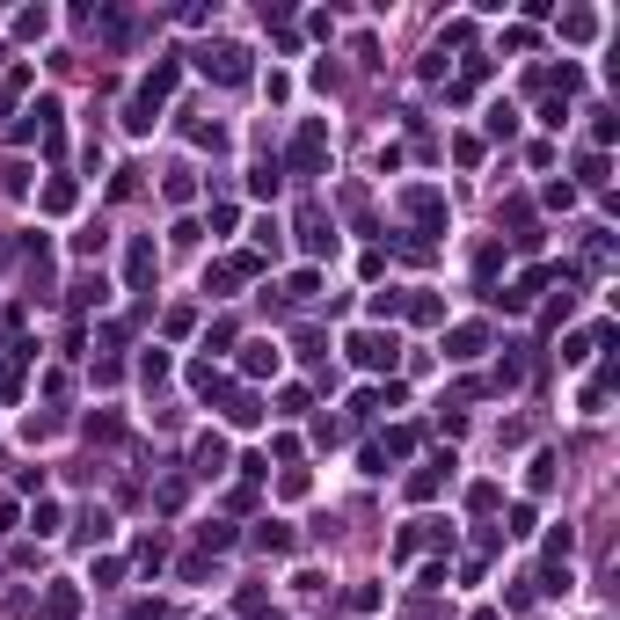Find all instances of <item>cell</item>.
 Instances as JSON below:
<instances>
[{"label": "cell", "mask_w": 620, "mask_h": 620, "mask_svg": "<svg viewBox=\"0 0 620 620\" xmlns=\"http://www.w3.org/2000/svg\"><path fill=\"white\" fill-rule=\"evenodd\" d=\"M277 168H285V176H321V168H328V125L321 118H300V132H293V146H285V161H277Z\"/></svg>", "instance_id": "cell-1"}, {"label": "cell", "mask_w": 620, "mask_h": 620, "mask_svg": "<svg viewBox=\"0 0 620 620\" xmlns=\"http://www.w3.org/2000/svg\"><path fill=\"white\" fill-rule=\"evenodd\" d=\"M249 59H256V51H249V44H234V37H219V44H205V51H197V66H205L219 88H249V81H256V66H249Z\"/></svg>", "instance_id": "cell-2"}, {"label": "cell", "mask_w": 620, "mask_h": 620, "mask_svg": "<svg viewBox=\"0 0 620 620\" xmlns=\"http://www.w3.org/2000/svg\"><path fill=\"white\" fill-rule=\"evenodd\" d=\"M344 351H351L358 372H394V365H402V344H394V328H387V336H380V328H351V344H344Z\"/></svg>", "instance_id": "cell-3"}, {"label": "cell", "mask_w": 620, "mask_h": 620, "mask_svg": "<svg viewBox=\"0 0 620 620\" xmlns=\"http://www.w3.org/2000/svg\"><path fill=\"white\" fill-rule=\"evenodd\" d=\"M256 270H263V256H256V249H249V256H219V263L205 270V293H212V300H234V285H249Z\"/></svg>", "instance_id": "cell-4"}, {"label": "cell", "mask_w": 620, "mask_h": 620, "mask_svg": "<svg viewBox=\"0 0 620 620\" xmlns=\"http://www.w3.org/2000/svg\"><path fill=\"white\" fill-rule=\"evenodd\" d=\"M402 212L416 219L424 234H445V219H453V212H445V190H431V183H409L402 190Z\"/></svg>", "instance_id": "cell-5"}, {"label": "cell", "mask_w": 620, "mask_h": 620, "mask_svg": "<svg viewBox=\"0 0 620 620\" xmlns=\"http://www.w3.org/2000/svg\"><path fill=\"white\" fill-rule=\"evenodd\" d=\"M300 249H307V263L336 256V219H328L321 205H300Z\"/></svg>", "instance_id": "cell-6"}, {"label": "cell", "mask_w": 620, "mask_h": 620, "mask_svg": "<svg viewBox=\"0 0 620 620\" xmlns=\"http://www.w3.org/2000/svg\"><path fill=\"white\" fill-rule=\"evenodd\" d=\"M161 277V249H153V234H132V249H125V293H146Z\"/></svg>", "instance_id": "cell-7"}, {"label": "cell", "mask_w": 620, "mask_h": 620, "mask_svg": "<svg viewBox=\"0 0 620 620\" xmlns=\"http://www.w3.org/2000/svg\"><path fill=\"white\" fill-rule=\"evenodd\" d=\"M424 547H453V526L445 519H416V526H402V540H394V555H424Z\"/></svg>", "instance_id": "cell-8"}, {"label": "cell", "mask_w": 620, "mask_h": 620, "mask_svg": "<svg viewBox=\"0 0 620 620\" xmlns=\"http://www.w3.org/2000/svg\"><path fill=\"white\" fill-rule=\"evenodd\" d=\"M453 467H460L453 453H431V460H424V467L409 475V496H416V503H431V496H438L445 482H453Z\"/></svg>", "instance_id": "cell-9"}, {"label": "cell", "mask_w": 620, "mask_h": 620, "mask_svg": "<svg viewBox=\"0 0 620 620\" xmlns=\"http://www.w3.org/2000/svg\"><path fill=\"white\" fill-rule=\"evenodd\" d=\"M219 409H227L234 431H256V424H263V402H256L249 387H227V394H219Z\"/></svg>", "instance_id": "cell-10"}, {"label": "cell", "mask_w": 620, "mask_h": 620, "mask_svg": "<svg viewBox=\"0 0 620 620\" xmlns=\"http://www.w3.org/2000/svg\"><path fill=\"white\" fill-rule=\"evenodd\" d=\"M190 475H227V438H219V431H205L190 445Z\"/></svg>", "instance_id": "cell-11"}, {"label": "cell", "mask_w": 620, "mask_h": 620, "mask_svg": "<svg viewBox=\"0 0 620 620\" xmlns=\"http://www.w3.org/2000/svg\"><path fill=\"white\" fill-rule=\"evenodd\" d=\"M482 351H489V328H482V321H460L453 336H445V358H460V365L482 358Z\"/></svg>", "instance_id": "cell-12"}, {"label": "cell", "mask_w": 620, "mask_h": 620, "mask_svg": "<svg viewBox=\"0 0 620 620\" xmlns=\"http://www.w3.org/2000/svg\"><path fill=\"white\" fill-rule=\"evenodd\" d=\"M613 372H620V365L606 358V365H598V372L584 380V394H577V409H584V416H606V394H613Z\"/></svg>", "instance_id": "cell-13"}, {"label": "cell", "mask_w": 620, "mask_h": 620, "mask_svg": "<svg viewBox=\"0 0 620 620\" xmlns=\"http://www.w3.org/2000/svg\"><path fill=\"white\" fill-rule=\"evenodd\" d=\"M277 365H285V351H277V344H263V336H256V344H241V372H249V380H270Z\"/></svg>", "instance_id": "cell-14"}, {"label": "cell", "mask_w": 620, "mask_h": 620, "mask_svg": "<svg viewBox=\"0 0 620 620\" xmlns=\"http://www.w3.org/2000/svg\"><path fill=\"white\" fill-rule=\"evenodd\" d=\"M183 81V59H176V51H168V59H153V74L139 81V95H153V102H168V88H176Z\"/></svg>", "instance_id": "cell-15"}, {"label": "cell", "mask_w": 620, "mask_h": 620, "mask_svg": "<svg viewBox=\"0 0 620 620\" xmlns=\"http://www.w3.org/2000/svg\"><path fill=\"white\" fill-rule=\"evenodd\" d=\"M314 293H321V270L307 263V270H293V277H285V293H277V307H307Z\"/></svg>", "instance_id": "cell-16"}, {"label": "cell", "mask_w": 620, "mask_h": 620, "mask_svg": "<svg viewBox=\"0 0 620 620\" xmlns=\"http://www.w3.org/2000/svg\"><path fill=\"white\" fill-rule=\"evenodd\" d=\"M153 125H161V102H153V95H132V102H125V132H139V139H146Z\"/></svg>", "instance_id": "cell-17"}, {"label": "cell", "mask_w": 620, "mask_h": 620, "mask_svg": "<svg viewBox=\"0 0 620 620\" xmlns=\"http://www.w3.org/2000/svg\"><path fill=\"white\" fill-rule=\"evenodd\" d=\"M44 620H81V591L74 584H51L44 591Z\"/></svg>", "instance_id": "cell-18"}, {"label": "cell", "mask_w": 620, "mask_h": 620, "mask_svg": "<svg viewBox=\"0 0 620 620\" xmlns=\"http://www.w3.org/2000/svg\"><path fill=\"white\" fill-rule=\"evenodd\" d=\"M190 387L205 394V402H219V394H227V372H219L212 358H197V365H190Z\"/></svg>", "instance_id": "cell-19"}, {"label": "cell", "mask_w": 620, "mask_h": 620, "mask_svg": "<svg viewBox=\"0 0 620 620\" xmlns=\"http://www.w3.org/2000/svg\"><path fill=\"white\" fill-rule=\"evenodd\" d=\"M256 547H263V555H293V526H285V519H263V526H256Z\"/></svg>", "instance_id": "cell-20"}, {"label": "cell", "mask_w": 620, "mask_h": 620, "mask_svg": "<svg viewBox=\"0 0 620 620\" xmlns=\"http://www.w3.org/2000/svg\"><path fill=\"white\" fill-rule=\"evenodd\" d=\"M277 183H285V168H277V161H256L249 168V197H277Z\"/></svg>", "instance_id": "cell-21"}, {"label": "cell", "mask_w": 620, "mask_h": 620, "mask_svg": "<svg viewBox=\"0 0 620 620\" xmlns=\"http://www.w3.org/2000/svg\"><path fill=\"white\" fill-rule=\"evenodd\" d=\"M577 183H584V190H606V183H613V168H606V153H598V146L577 161Z\"/></svg>", "instance_id": "cell-22"}, {"label": "cell", "mask_w": 620, "mask_h": 620, "mask_svg": "<svg viewBox=\"0 0 620 620\" xmlns=\"http://www.w3.org/2000/svg\"><path fill=\"white\" fill-rule=\"evenodd\" d=\"M562 37H570V44H591V37H598V15H591V8H570V15H562Z\"/></svg>", "instance_id": "cell-23"}, {"label": "cell", "mask_w": 620, "mask_h": 620, "mask_svg": "<svg viewBox=\"0 0 620 620\" xmlns=\"http://www.w3.org/2000/svg\"><path fill=\"white\" fill-rule=\"evenodd\" d=\"M533 293H540V277H519L511 293H489V300H496V307H511V314H526V307H533Z\"/></svg>", "instance_id": "cell-24"}, {"label": "cell", "mask_w": 620, "mask_h": 620, "mask_svg": "<svg viewBox=\"0 0 620 620\" xmlns=\"http://www.w3.org/2000/svg\"><path fill=\"white\" fill-rule=\"evenodd\" d=\"M402 307H409V321H424V328L445 321V300H438V293H416V300H402Z\"/></svg>", "instance_id": "cell-25"}, {"label": "cell", "mask_w": 620, "mask_h": 620, "mask_svg": "<svg viewBox=\"0 0 620 620\" xmlns=\"http://www.w3.org/2000/svg\"><path fill=\"white\" fill-rule=\"evenodd\" d=\"M555 475H562V460H555V453H533V467H526V482H533L540 496L555 489Z\"/></svg>", "instance_id": "cell-26"}, {"label": "cell", "mask_w": 620, "mask_h": 620, "mask_svg": "<svg viewBox=\"0 0 620 620\" xmlns=\"http://www.w3.org/2000/svg\"><path fill=\"white\" fill-rule=\"evenodd\" d=\"M234 606H241V620H277V606H270V591H256V584H249V591H241Z\"/></svg>", "instance_id": "cell-27"}, {"label": "cell", "mask_w": 620, "mask_h": 620, "mask_svg": "<svg viewBox=\"0 0 620 620\" xmlns=\"http://www.w3.org/2000/svg\"><path fill=\"white\" fill-rule=\"evenodd\" d=\"M197 547H212V555H227V547H234V526H227V519H212V526H197Z\"/></svg>", "instance_id": "cell-28"}, {"label": "cell", "mask_w": 620, "mask_h": 620, "mask_svg": "<svg viewBox=\"0 0 620 620\" xmlns=\"http://www.w3.org/2000/svg\"><path fill=\"white\" fill-rule=\"evenodd\" d=\"M102 300H109L102 277H81V285H74V314H88V307H102Z\"/></svg>", "instance_id": "cell-29"}, {"label": "cell", "mask_w": 620, "mask_h": 620, "mask_svg": "<svg viewBox=\"0 0 620 620\" xmlns=\"http://www.w3.org/2000/svg\"><path fill=\"white\" fill-rule=\"evenodd\" d=\"M380 453H387V460H402V453H416V424H394V431H387V445H380Z\"/></svg>", "instance_id": "cell-30"}, {"label": "cell", "mask_w": 620, "mask_h": 620, "mask_svg": "<svg viewBox=\"0 0 620 620\" xmlns=\"http://www.w3.org/2000/svg\"><path fill=\"white\" fill-rule=\"evenodd\" d=\"M519 132V109L511 102H489V139H511Z\"/></svg>", "instance_id": "cell-31"}, {"label": "cell", "mask_w": 620, "mask_h": 620, "mask_svg": "<svg viewBox=\"0 0 620 620\" xmlns=\"http://www.w3.org/2000/svg\"><path fill=\"white\" fill-rule=\"evenodd\" d=\"M15 37H30V44H37V37H51V8H30V15H15Z\"/></svg>", "instance_id": "cell-32"}, {"label": "cell", "mask_w": 620, "mask_h": 620, "mask_svg": "<svg viewBox=\"0 0 620 620\" xmlns=\"http://www.w3.org/2000/svg\"><path fill=\"white\" fill-rule=\"evenodd\" d=\"M74 205H81V190H74L66 176H59V183H51V190H44V212H74Z\"/></svg>", "instance_id": "cell-33"}, {"label": "cell", "mask_w": 620, "mask_h": 620, "mask_svg": "<svg viewBox=\"0 0 620 620\" xmlns=\"http://www.w3.org/2000/svg\"><path fill=\"white\" fill-rule=\"evenodd\" d=\"M161 190H168V205H190V197H197V183H190V168H176V176H168Z\"/></svg>", "instance_id": "cell-34"}, {"label": "cell", "mask_w": 620, "mask_h": 620, "mask_svg": "<svg viewBox=\"0 0 620 620\" xmlns=\"http://www.w3.org/2000/svg\"><path fill=\"white\" fill-rule=\"evenodd\" d=\"M139 380L161 387V380H168V351H146V358H139Z\"/></svg>", "instance_id": "cell-35"}, {"label": "cell", "mask_w": 620, "mask_h": 620, "mask_svg": "<svg viewBox=\"0 0 620 620\" xmlns=\"http://www.w3.org/2000/svg\"><path fill=\"white\" fill-rule=\"evenodd\" d=\"M81 540L102 547V540H109V511H88V519H81Z\"/></svg>", "instance_id": "cell-36"}, {"label": "cell", "mask_w": 620, "mask_h": 620, "mask_svg": "<svg viewBox=\"0 0 620 620\" xmlns=\"http://www.w3.org/2000/svg\"><path fill=\"white\" fill-rule=\"evenodd\" d=\"M570 547H577V533H570V526H555V533H547V562H570Z\"/></svg>", "instance_id": "cell-37"}, {"label": "cell", "mask_w": 620, "mask_h": 620, "mask_svg": "<svg viewBox=\"0 0 620 620\" xmlns=\"http://www.w3.org/2000/svg\"><path fill=\"white\" fill-rule=\"evenodd\" d=\"M540 205H555V212H570V205H577V183H547V190H540Z\"/></svg>", "instance_id": "cell-38"}, {"label": "cell", "mask_w": 620, "mask_h": 620, "mask_svg": "<svg viewBox=\"0 0 620 620\" xmlns=\"http://www.w3.org/2000/svg\"><path fill=\"white\" fill-rule=\"evenodd\" d=\"M540 519H533V503H511V526H503V533H511V540H526Z\"/></svg>", "instance_id": "cell-39"}, {"label": "cell", "mask_w": 620, "mask_h": 620, "mask_svg": "<svg viewBox=\"0 0 620 620\" xmlns=\"http://www.w3.org/2000/svg\"><path fill=\"white\" fill-rule=\"evenodd\" d=\"M22 88H30V66H15L8 81H0V109H15V95H22Z\"/></svg>", "instance_id": "cell-40"}, {"label": "cell", "mask_w": 620, "mask_h": 620, "mask_svg": "<svg viewBox=\"0 0 620 620\" xmlns=\"http://www.w3.org/2000/svg\"><path fill=\"white\" fill-rule=\"evenodd\" d=\"M365 307H372V321H387V314H402V293H394V285H387V293H372Z\"/></svg>", "instance_id": "cell-41"}, {"label": "cell", "mask_w": 620, "mask_h": 620, "mask_svg": "<svg viewBox=\"0 0 620 620\" xmlns=\"http://www.w3.org/2000/svg\"><path fill=\"white\" fill-rule=\"evenodd\" d=\"M467 503H475V511H496L503 489H496V482H475V489H467Z\"/></svg>", "instance_id": "cell-42"}, {"label": "cell", "mask_w": 620, "mask_h": 620, "mask_svg": "<svg viewBox=\"0 0 620 620\" xmlns=\"http://www.w3.org/2000/svg\"><path fill=\"white\" fill-rule=\"evenodd\" d=\"M161 562H168V547H161V533H153V540H139V570H146V577L161 570Z\"/></svg>", "instance_id": "cell-43"}, {"label": "cell", "mask_w": 620, "mask_h": 620, "mask_svg": "<svg viewBox=\"0 0 620 620\" xmlns=\"http://www.w3.org/2000/svg\"><path fill=\"white\" fill-rule=\"evenodd\" d=\"M591 139H598V153L620 139V118H613V109H598V125H591Z\"/></svg>", "instance_id": "cell-44"}, {"label": "cell", "mask_w": 620, "mask_h": 620, "mask_svg": "<svg viewBox=\"0 0 620 620\" xmlns=\"http://www.w3.org/2000/svg\"><path fill=\"white\" fill-rule=\"evenodd\" d=\"M293 591H300V598H321V591H328V577H321V570H300V577H293Z\"/></svg>", "instance_id": "cell-45"}, {"label": "cell", "mask_w": 620, "mask_h": 620, "mask_svg": "<svg viewBox=\"0 0 620 620\" xmlns=\"http://www.w3.org/2000/svg\"><path fill=\"white\" fill-rule=\"evenodd\" d=\"M380 598H387L380 584H358V591H351V613H380Z\"/></svg>", "instance_id": "cell-46"}, {"label": "cell", "mask_w": 620, "mask_h": 620, "mask_svg": "<svg viewBox=\"0 0 620 620\" xmlns=\"http://www.w3.org/2000/svg\"><path fill=\"white\" fill-rule=\"evenodd\" d=\"M277 416H307V387H285V394H277Z\"/></svg>", "instance_id": "cell-47"}, {"label": "cell", "mask_w": 620, "mask_h": 620, "mask_svg": "<svg viewBox=\"0 0 620 620\" xmlns=\"http://www.w3.org/2000/svg\"><path fill=\"white\" fill-rule=\"evenodd\" d=\"M0 190H8V197H30V168L15 161V168H8V176H0Z\"/></svg>", "instance_id": "cell-48"}, {"label": "cell", "mask_w": 620, "mask_h": 620, "mask_svg": "<svg viewBox=\"0 0 620 620\" xmlns=\"http://www.w3.org/2000/svg\"><path fill=\"white\" fill-rule=\"evenodd\" d=\"M293 351H300V358H328V351H321V328H300V336H293Z\"/></svg>", "instance_id": "cell-49"}, {"label": "cell", "mask_w": 620, "mask_h": 620, "mask_svg": "<svg viewBox=\"0 0 620 620\" xmlns=\"http://www.w3.org/2000/svg\"><path fill=\"white\" fill-rule=\"evenodd\" d=\"M256 256H277V219H256Z\"/></svg>", "instance_id": "cell-50"}, {"label": "cell", "mask_w": 620, "mask_h": 620, "mask_svg": "<svg viewBox=\"0 0 620 620\" xmlns=\"http://www.w3.org/2000/svg\"><path fill=\"white\" fill-rule=\"evenodd\" d=\"M475 270H482V285H489V277H496V270H503V249H496V241H489V249H482V256H475Z\"/></svg>", "instance_id": "cell-51"}, {"label": "cell", "mask_w": 620, "mask_h": 620, "mask_svg": "<svg viewBox=\"0 0 620 620\" xmlns=\"http://www.w3.org/2000/svg\"><path fill=\"white\" fill-rule=\"evenodd\" d=\"M453 161H460V168H475V161H482V139H467V132H460V139H453Z\"/></svg>", "instance_id": "cell-52"}, {"label": "cell", "mask_w": 620, "mask_h": 620, "mask_svg": "<svg viewBox=\"0 0 620 620\" xmlns=\"http://www.w3.org/2000/svg\"><path fill=\"white\" fill-rule=\"evenodd\" d=\"M102 241H109V234H102V227H88V234H74V256H102Z\"/></svg>", "instance_id": "cell-53"}, {"label": "cell", "mask_w": 620, "mask_h": 620, "mask_svg": "<svg viewBox=\"0 0 620 620\" xmlns=\"http://www.w3.org/2000/svg\"><path fill=\"white\" fill-rule=\"evenodd\" d=\"M132 620H176V613H168V606H139Z\"/></svg>", "instance_id": "cell-54"}]
</instances>
